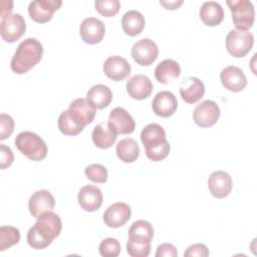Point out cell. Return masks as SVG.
I'll return each instance as SVG.
<instances>
[{
    "label": "cell",
    "instance_id": "1",
    "mask_svg": "<svg viewBox=\"0 0 257 257\" xmlns=\"http://www.w3.org/2000/svg\"><path fill=\"white\" fill-rule=\"evenodd\" d=\"M62 228L60 217L48 211L37 218L35 224L27 233V243L36 250L48 247L52 241L59 236Z\"/></svg>",
    "mask_w": 257,
    "mask_h": 257
},
{
    "label": "cell",
    "instance_id": "2",
    "mask_svg": "<svg viewBox=\"0 0 257 257\" xmlns=\"http://www.w3.org/2000/svg\"><path fill=\"white\" fill-rule=\"evenodd\" d=\"M42 54V44L35 38H26L17 46V49L11 58L10 67L13 72L23 74L40 61Z\"/></svg>",
    "mask_w": 257,
    "mask_h": 257
},
{
    "label": "cell",
    "instance_id": "3",
    "mask_svg": "<svg viewBox=\"0 0 257 257\" xmlns=\"http://www.w3.org/2000/svg\"><path fill=\"white\" fill-rule=\"evenodd\" d=\"M16 148L29 160L41 161L47 155V146L45 142L35 133L24 131L15 138Z\"/></svg>",
    "mask_w": 257,
    "mask_h": 257
},
{
    "label": "cell",
    "instance_id": "4",
    "mask_svg": "<svg viewBox=\"0 0 257 257\" xmlns=\"http://www.w3.org/2000/svg\"><path fill=\"white\" fill-rule=\"evenodd\" d=\"M232 13V20L236 29L248 30L252 27L255 19V10L251 1L249 0H228Z\"/></svg>",
    "mask_w": 257,
    "mask_h": 257
},
{
    "label": "cell",
    "instance_id": "5",
    "mask_svg": "<svg viewBox=\"0 0 257 257\" xmlns=\"http://www.w3.org/2000/svg\"><path fill=\"white\" fill-rule=\"evenodd\" d=\"M254 44V36L248 30L232 29L226 37L227 51L234 57H244Z\"/></svg>",
    "mask_w": 257,
    "mask_h": 257
},
{
    "label": "cell",
    "instance_id": "6",
    "mask_svg": "<svg viewBox=\"0 0 257 257\" xmlns=\"http://www.w3.org/2000/svg\"><path fill=\"white\" fill-rule=\"evenodd\" d=\"M25 30V20L20 14L10 13L1 17L0 33L6 42H15L24 34Z\"/></svg>",
    "mask_w": 257,
    "mask_h": 257
},
{
    "label": "cell",
    "instance_id": "7",
    "mask_svg": "<svg viewBox=\"0 0 257 257\" xmlns=\"http://www.w3.org/2000/svg\"><path fill=\"white\" fill-rule=\"evenodd\" d=\"M220 117L219 105L214 100H203L196 105L193 111V119L195 123L201 127H209L214 125Z\"/></svg>",
    "mask_w": 257,
    "mask_h": 257
},
{
    "label": "cell",
    "instance_id": "8",
    "mask_svg": "<svg viewBox=\"0 0 257 257\" xmlns=\"http://www.w3.org/2000/svg\"><path fill=\"white\" fill-rule=\"evenodd\" d=\"M159 48L150 38H143L137 41L132 47V56L134 60L142 65H151L158 57Z\"/></svg>",
    "mask_w": 257,
    "mask_h": 257
},
{
    "label": "cell",
    "instance_id": "9",
    "mask_svg": "<svg viewBox=\"0 0 257 257\" xmlns=\"http://www.w3.org/2000/svg\"><path fill=\"white\" fill-rule=\"evenodd\" d=\"M61 0H35L29 3L28 13L32 20L38 23L48 22L53 13L61 6Z\"/></svg>",
    "mask_w": 257,
    "mask_h": 257
},
{
    "label": "cell",
    "instance_id": "10",
    "mask_svg": "<svg viewBox=\"0 0 257 257\" xmlns=\"http://www.w3.org/2000/svg\"><path fill=\"white\" fill-rule=\"evenodd\" d=\"M107 123L116 135H128L135 131L136 122L123 107H114L108 115Z\"/></svg>",
    "mask_w": 257,
    "mask_h": 257
},
{
    "label": "cell",
    "instance_id": "11",
    "mask_svg": "<svg viewBox=\"0 0 257 257\" xmlns=\"http://www.w3.org/2000/svg\"><path fill=\"white\" fill-rule=\"evenodd\" d=\"M104 24L95 17L85 18L80 23L79 34L81 39L87 44H96L100 42L104 36Z\"/></svg>",
    "mask_w": 257,
    "mask_h": 257
},
{
    "label": "cell",
    "instance_id": "12",
    "mask_svg": "<svg viewBox=\"0 0 257 257\" xmlns=\"http://www.w3.org/2000/svg\"><path fill=\"white\" fill-rule=\"evenodd\" d=\"M131 207L122 202H116L107 207L103 214V221L107 227L118 228L123 226L131 218Z\"/></svg>",
    "mask_w": 257,
    "mask_h": 257
},
{
    "label": "cell",
    "instance_id": "13",
    "mask_svg": "<svg viewBox=\"0 0 257 257\" xmlns=\"http://www.w3.org/2000/svg\"><path fill=\"white\" fill-rule=\"evenodd\" d=\"M220 79L223 86L233 92H239L247 85V78L243 70L237 66L229 65L222 69Z\"/></svg>",
    "mask_w": 257,
    "mask_h": 257
},
{
    "label": "cell",
    "instance_id": "14",
    "mask_svg": "<svg viewBox=\"0 0 257 257\" xmlns=\"http://www.w3.org/2000/svg\"><path fill=\"white\" fill-rule=\"evenodd\" d=\"M232 178L224 171L213 172L208 179V188L212 196L218 199L226 198L232 190Z\"/></svg>",
    "mask_w": 257,
    "mask_h": 257
},
{
    "label": "cell",
    "instance_id": "15",
    "mask_svg": "<svg viewBox=\"0 0 257 257\" xmlns=\"http://www.w3.org/2000/svg\"><path fill=\"white\" fill-rule=\"evenodd\" d=\"M103 72L108 78L114 81H120L126 78L131 73V64L125 58L119 55H112L105 59Z\"/></svg>",
    "mask_w": 257,
    "mask_h": 257
},
{
    "label": "cell",
    "instance_id": "16",
    "mask_svg": "<svg viewBox=\"0 0 257 257\" xmlns=\"http://www.w3.org/2000/svg\"><path fill=\"white\" fill-rule=\"evenodd\" d=\"M153 111L162 117H169L175 113L178 108V100L175 94L168 90L160 91L152 101Z\"/></svg>",
    "mask_w": 257,
    "mask_h": 257
},
{
    "label": "cell",
    "instance_id": "17",
    "mask_svg": "<svg viewBox=\"0 0 257 257\" xmlns=\"http://www.w3.org/2000/svg\"><path fill=\"white\" fill-rule=\"evenodd\" d=\"M55 200L52 194L47 190H39L31 195L28 202L30 214L36 219L45 212L52 211Z\"/></svg>",
    "mask_w": 257,
    "mask_h": 257
},
{
    "label": "cell",
    "instance_id": "18",
    "mask_svg": "<svg viewBox=\"0 0 257 257\" xmlns=\"http://www.w3.org/2000/svg\"><path fill=\"white\" fill-rule=\"evenodd\" d=\"M102 193L99 188L93 185L83 186L77 196L79 206L87 212H94L99 209L102 204Z\"/></svg>",
    "mask_w": 257,
    "mask_h": 257
},
{
    "label": "cell",
    "instance_id": "19",
    "mask_svg": "<svg viewBox=\"0 0 257 257\" xmlns=\"http://www.w3.org/2000/svg\"><path fill=\"white\" fill-rule=\"evenodd\" d=\"M125 87L128 95L139 100L149 97L153 91V83L151 79L144 74L132 76L127 80Z\"/></svg>",
    "mask_w": 257,
    "mask_h": 257
},
{
    "label": "cell",
    "instance_id": "20",
    "mask_svg": "<svg viewBox=\"0 0 257 257\" xmlns=\"http://www.w3.org/2000/svg\"><path fill=\"white\" fill-rule=\"evenodd\" d=\"M205 93V85L197 77L189 76L181 82L180 94L187 103H195L200 100Z\"/></svg>",
    "mask_w": 257,
    "mask_h": 257
},
{
    "label": "cell",
    "instance_id": "21",
    "mask_svg": "<svg viewBox=\"0 0 257 257\" xmlns=\"http://www.w3.org/2000/svg\"><path fill=\"white\" fill-rule=\"evenodd\" d=\"M68 110L70 114L83 126L92 122L95 116V108L86 98L79 97L70 102Z\"/></svg>",
    "mask_w": 257,
    "mask_h": 257
},
{
    "label": "cell",
    "instance_id": "22",
    "mask_svg": "<svg viewBox=\"0 0 257 257\" xmlns=\"http://www.w3.org/2000/svg\"><path fill=\"white\" fill-rule=\"evenodd\" d=\"M86 99L95 109H102L110 103L112 92L104 84H95L88 89Z\"/></svg>",
    "mask_w": 257,
    "mask_h": 257
},
{
    "label": "cell",
    "instance_id": "23",
    "mask_svg": "<svg viewBox=\"0 0 257 257\" xmlns=\"http://www.w3.org/2000/svg\"><path fill=\"white\" fill-rule=\"evenodd\" d=\"M200 18L208 26L219 25L224 19L223 8L215 1H206L200 8Z\"/></svg>",
    "mask_w": 257,
    "mask_h": 257
},
{
    "label": "cell",
    "instance_id": "24",
    "mask_svg": "<svg viewBox=\"0 0 257 257\" xmlns=\"http://www.w3.org/2000/svg\"><path fill=\"white\" fill-rule=\"evenodd\" d=\"M181 74L180 64L174 59H165L161 61L155 68L156 79L164 84L176 79Z\"/></svg>",
    "mask_w": 257,
    "mask_h": 257
},
{
    "label": "cell",
    "instance_id": "25",
    "mask_svg": "<svg viewBox=\"0 0 257 257\" xmlns=\"http://www.w3.org/2000/svg\"><path fill=\"white\" fill-rule=\"evenodd\" d=\"M116 134L111 131L107 121H103L94 126L91 138L93 144L99 149H108L116 141Z\"/></svg>",
    "mask_w": 257,
    "mask_h": 257
},
{
    "label": "cell",
    "instance_id": "26",
    "mask_svg": "<svg viewBox=\"0 0 257 257\" xmlns=\"http://www.w3.org/2000/svg\"><path fill=\"white\" fill-rule=\"evenodd\" d=\"M154 237V228L152 224L145 220H138L133 223L128 230V240L149 244Z\"/></svg>",
    "mask_w": 257,
    "mask_h": 257
},
{
    "label": "cell",
    "instance_id": "27",
    "mask_svg": "<svg viewBox=\"0 0 257 257\" xmlns=\"http://www.w3.org/2000/svg\"><path fill=\"white\" fill-rule=\"evenodd\" d=\"M146 24L145 17L137 10L126 11L121 19V27L125 34L130 36H136L140 34Z\"/></svg>",
    "mask_w": 257,
    "mask_h": 257
},
{
    "label": "cell",
    "instance_id": "28",
    "mask_svg": "<svg viewBox=\"0 0 257 257\" xmlns=\"http://www.w3.org/2000/svg\"><path fill=\"white\" fill-rule=\"evenodd\" d=\"M115 152L118 159L123 163H133L139 158L140 148L134 139L125 138L117 143Z\"/></svg>",
    "mask_w": 257,
    "mask_h": 257
},
{
    "label": "cell",
    "instance_id": "29",
    "mask_svg": "<svg viewBox=\"0 0 257 257\" xmlns=\"http://www.w3.org/2000/svg\"><path fill=\"white\" fill-rule=\"evenodd\" d=\"M141 140L145 148L161 144L166 141L165 130L158 123H149L143 128L141 133Z\"/></svg>",
    "mask_w": 257,
    "mask_h": 257
},
{
    "label": "cell",
    "instance_id": "30",
    "mask_svg": "<svg viewBox=\"0 0 257 257\" xmlns=\"http://www.w3.org/2000/svg\"><path fill=\"white\" fill-rule=\"evenodd\" d=\"M57 125L59 131L66 136H75L78 135L84 126L80 124L69 112L68 109L63 110L57 120Z\"/></svg>",
    "mask_w": 257,
    "mask_h": 257
},
{
    "label": "cell",
    "instance_id": "31",
    "mask_svg": "<svg viewBox=\"0 0 257 257\" xmlns=\"http://www.w3.org/2000/svg\"><path fill=\"white\" fill-rule=\"evenodd\" d=\"M20 241V232L13 226L0 227V251H4Z\"/></svg>",
    "mask_w": 257,
    "mask_h": 257
},
{
    "label": "cell",
    "instance_id": "32",
    "mask_svg": "<svg viewBox=\"0 0 257 257\" xmlns=\"http://www.w3.org/2000/svg\"><path fill=\"white\" fill-rule=\"evenodd\" d=\"M84 174L93 183H105L107 181V170L100 164H91L84 169Z\"/></svg>",
    "mask_w": 257,
    "mask_h": 257
},
{
    "label": "cell",
    "instance_id": "33",
    "mask_svg": "<svg viewBox=\"0 0 257 257\" xmlns=\"http://www.w3.org/2000/svg\"><path fill=\"white\" fill-rule=\"evenodd\" d=\"M170 144L166 140L161 144H158L156 146L146 148V155L147 157L154 162H160L164 160L170 153Z\"/></svg>",
    "mask_w": 257,
    "mask_h": 257
},
{
    "label": "cell",
    "instance_id": "34",
    "mask_svg": "<svg viewBox=\"0 0 257 257\" xmlns=\"http://www.w3.org/2000/svg\"><path fill=\"white\" fill-rule=\"evenodd\" d=\"M94 6L99 14L105 17H112L118 12L120 3L118 0H96Z\"/></svg>",
    "mask_w": 257,
    "mask_h": 257
},
{
    "label": "cell",
    "instance_id": "35",
    "mask_svg": "<svg viewBox=\"0 0 257 257\" xmlns=\"http://www.w3.org/2000/svg\"><path fill=\"white\" fill-rule=\"evenodd\" d=\"M98 250L101 256L115 257L118 256L120 253V244L115 238L108 237L100 242Z\"/></svg>",
    "mask_w": 257,
    "mask_h": 257
},
{
    "label": "cell",
    "instance_id": "36",
    "mask_svg": "<svg viewBox=\"0 0 257 257\" xmlns=\"http://www.w3.org/2000/svg\"><path fill=\"white\" fill-rule=\"evenodd\" d=\"M126 251L127 254L132 257H147L151 252V243L142 244L127 240Z\"/></svg>",
    "mask_w": 257,
    "mask_h": 257
},
{
    "label": "cell",
    "instance_id": "37",
    "mask_svg": "<svg viewBox=\"0 0 257 257\" xmlns=\"http://www.w3.org/2000/svg\"><path fill=\"white\" fill-rule=\"evenodd\" d=\"M14 130L13 118L6 113L0 114V140L4 141L11 136Z\"/></svg>",
    "mask_w": 257,
    "mask_h": 257
},
{
    "label": "cell",
    "instance_id": "38",
    "mask_svg": "<svg viewBox=\"0 0 257 257\" xmlns=\"http://www.w3.org/2000/svg\"><path fill=\"white\" fill-rule=\"evenodd\" d=\"M209 255V249L206 245L202 243H196L187 248V250L184 253V256L186 257H206Z\"/></svg>",
    "mask_w": 257,
    "mask_h": 257
},
{
    "label": "cell",
    "instance_id": "39",
    "mask_svg": "<svg viewBox=\"0 0 257 257\" xmlns=\"http://www.w3.org/2000/svg\"><path fill=\"white\" fill-rule=\"evenodd\" d=\"M14 161L11 149L5 145H0V168L2 170L10 167Z\"/></svg>",
    "mask_w": 257,
    "mask_h": 257
},
{
    "label": "cell",
    "instance_id": "40",
    "mask_svg": "<svg viewBox=\"0 0 257 257\" xmlns=\"http://www.w3.org/2000/svg\"><path fill=\"white\" fill-rule=\"evenodd\" d=\"M155 255H156V257H163V256L176 257V256H178V251L173 244L164 243V244H161L160 246H158L157 252Z\"/></svg>",
    "mask_w": 257,
    "mask_h": 257
},
{
    "label": "cell",
    "instance_id": "41",
    "mask_svg": "<svg viewBox=\"0 0 257 257\" xmlns=\"http://www.w3.org/2000/svg\"><path fill=\"white\" fill-rule=\"evenodd\" d=\"M160 4H162L166 9L174 10L178 9L182 4L183 0H174V1H160Z\"/></svg>",
    "mask_w": 257,
    "mask_h": 257
}]
</instances>
